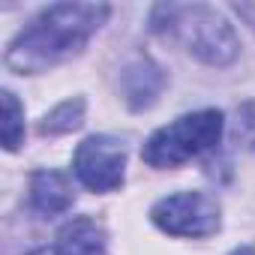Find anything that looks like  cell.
<instances>
[{
	"mask_svg": "<svg viewBox=\"0 0 255 255\" xmlns=\"http://www.w3.org/2000/svg\"><path fill=\"white\" fill-rule=\"evenodd\" d=\"M105 3H54L24 27L6 51L12 72H45L78 54L108 18Z\"/></svg>",
	"mask_w": 255,
	"mask_h": 255,
	"instance_id": "cell-1",
	"label": "cell"
},
{
	"mask_svg": "<svg viewBox=\"0 0 255 255\" xmlns=\"http://www.w3.org/2000/svg\"><path fill=\"white\" fill-rule=\"evenodd\" d=\"M150 27L177 39L189 54L210 66H225L237 57L240 42L222 12L204 3H162L153 9Z\"/></svg>",
	"mask_w": 255,
	"mask_h": 255,
	"instance_id": "cell-2",
	"label": "cell"
},
{
	"mask_svg": "<svg viewBox=\"0 0 255 255\" xmlns=\"http://www.w3.org/2000/svg\"><path fill=\"white\" fill-rule=\"evenodd\" d=\"M222 126H225V120L216 108L183 114L147 138L141 156L153 168H177L186 159L201 156L204 150L216 147L222 138Z\"/></svg>",
	"mask_w": 255,
	"mask_h": 255,
	"instance_id": "cell-3",
	"label": "cell"
},
{
	"mask_svg": "<svg viewBox=\"0 0 255 255\" xmlns=\"http://www.w3.org/2000/svg\"><path fill=\"white\" fill-rule=\"evenodd\" d=\"M150 219L174 237H207L219 228V204L207 192H177L156 201Z\"/></svg>",
	"mask_w": 255,
	"mask_h": 255,
	"instance_id": "cell-4",
	"label": "cell"
},
{
	"mask_svg": "<svg viewBox=\"0 0 255 255\" xmlns=\"http://www.w3.org/2000/svg\"><path fill=\"white\" fill-rule=\"evenodd\" d=\"M72 168H75V177L90 192H111L123 183L126 147H123V141L108 138V135L84 138L75 150Z\"/></svg>",
	"mask_w": 255,
	"mask_h": 255,
	"instance_id": "cell-5",
	"label": "cell"
},
{
	"mask_svg": "<svg viewBox=\"0 0 255 255\" xmlns=\"http://www.w3.org/2000/svg\"><path fill=\"white\" fill-rule=\"evenodd\" d=\"M72 186L69 177L60 171H36L30 177V204L42 216H60L72 207Z\"/></svg>",
	"mask_w": 255,
	"mask_h": 255,
	"instance_id": "cell-6",
	"label": "cell"
},
{
	"mask_svg": "<svg viewBox=\"0 0 255 255\" xmlns=\"http://www.w3.org/2000/svg\"><path fill=\"white\" fill-rule=\"evenodd\" d=\"M165 84V75L162 69L147 60V57H135L129 66L123 69V93H126V102L132 108H147L156 102L159 90Z\"/></svg>",
	"mask_w": 255,
	"mask_h": 255,
	"instance_id": "cell-7",
	"label": "cell"
},
{
	"mask_svg": "<svg viewBox=\"0 0 255 255\" xmlns=\"http://www.w3.org/2000/svg\"><path fill=\"white\" fill-rule=\"evenodd\" d=\"M57 249L63 255H102L105 252V231L90 216H75L57 234Z\"/></svg>",
	"mask_w": 255,
	"mask_h": 255,
	"instance_id": "cell-8",
	"label": "cell"
},
{
	"mask_svg": "<svg viewBox=\"0 0 255 255\" xmlns=\"http://www.w3.org/2000/svg\"><path fill=\"white\" fill-rule=\"evenodd\" d=\"M81 114H84V99H66L60 102L54 111L45 114L39 132L42 135H63V132H72L81 126Z\"/></svg>",
	"mask_w": 255,
	"mask_h": 255,
	"instance_id": "cell-9",
	"label": "cell"
},
{
	"mask_svg": "<svg viewBox=\"0 0 255 255\" xmlns=\"http://www.w3.org/2000/svg\"><path fill=\"white\" fill-rule=\"evenodd\" d=\"M3 111H6V120H3V144L6 150H18L21 138H24V108L18 105L15 93L3 90Z\"/></svg>",
	"mask_w": 255,
	"mask_h": 255,
	"instance_id": "cell-10",
	"label": "cell"
},
{
	"mask_svg": "<svg viewBox=\"0 0 255 255\" xmlns=\"http://www.w3.org/2000/svg\"><path fill=\"white\" fill-rule=\"evenodd\" d=\"M237 141L255 153V102H246L237 111Z\"/></svg>",
	"mask_w": 255,
	"mask_h": 255,
	"instance_id": "cell-11",
	"label": "cell"
},
{
	"mask_svg": "<svg viewBox=\"0 0 255 255\" xmlns=\"http://www.w3.org/2000/svg\"><path fill=\"white\" fill-rule=\"evenodd\" d=\"M30 255H63V252H60L57 246H42V249H33Z\"/></svg>",
	"mask_w": 255,
	"mask_h": 255,
	"instance_id": "cell-12",
	"label": "cell"
},
{
	"mask_svg": "<svg viewBox=\"0 0 255 255\" xmlns=\"http://www.w3.org/2000/svg\"><path fill=\"white\" fill-rule=\"evenodd\" d=\"M231 255H255V249H252V246H237Z\"/></svg>",
	"mask_w": 255,
	"mask_h": 255,
	"instance_id": "cell-13",
	"label": "cell"
}]
</instances>
